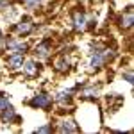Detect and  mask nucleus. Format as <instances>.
<instances>
[{"label":"nucleus","mask_w":134,"mask_h":134,"mask_svg":"<svg viewBox=\"0 0 134 134\" xmlns=\"http://www.w3.org/2000/svg\"><path fill=\"white\" fill-rule=\"evenodd\" d=\"M116 57V50L107 47V45H95L90 50V59H88V72L97 73L104 70L109 63Z\"/></svg>","instance_id":"nucleus-1"},{"label":"nucleus","mask_w":134,"mask_h":134,"mask_svg":"<svg viewBox=\"0 0 134 134\" xmlns=\"http://www.w3.org/2000/svg\"><path fill=\"white\" fill-rule=\"evenodd\" d=\"M52 54H54V40L52 38H43L34 45L32 48V55L38 59V61H47L50 59Z\"/></svg>","instance_id":"nucleus-2"},{"label":"nucleus","mask_w":134,"mask_h":134,"mask_svg":"<svg viewBox=\"0 0 134 134\" xmlns=\"http://www.w3.org/2000/svg\"><path fill=\"white\" fill-rule=\"evenodd\" d=\"M27 105L32 109H43V111H50L54 105V98L50 97V93L40 91L36 95H32L31 100H27Z\"/></svg>","instance_id":"nucleus-3"},{"label":"nucleus","mask_w":134,"mask_h":134,"mask_svg":"<svg viewBox=\"0 0 134 134\" xmlns=\"http://www.w3.org/2000/svg\"><path fill=\"white\" fill-rule=\"evenodd\" d=\"M4 50L7 52V54H27V52H31V45L27 41H23V40H20V38L5 36Z\"/></svg>","instance_id":"nucleus-4"},{"label":"nucleus","mask_w":134,"mask_h":134,"mask_svg":"<svg viewBox=\"0 0 134 134\" xmlns=\"http://www.w3.org/2000/svg\"><path fill=\"white\" fill-rule=\"evenodd\" d=\"M70 21H72V29L75 32H84L88 29V13L82 7H75L70 13Z\"/></svg>","instance_id":"nucleus-5"},{"label":"nucleus","mask_w":134,"mask_h":134,"mask_svg":"<svg viewBox=\"0 0 134 134\" xmlns=\"http://www.w3.org/2000/svg\"><path fill=\"white\" fill-rule=\"evenodd\" d=\"M73 68V59L72 55L68 54V52H59L57 55H55V59H54V70L57 73H70Z\"/></svg>","instance_id":"nucleus-6"},{"label":"nucleus","mask_w":134,"mask_h":134,"mask_svg":"<svg viewBox=\"0 0 134 134\" xmlns=\"http://www.w3.org/2000/svg\"><path fill=\"white\" fill-rule=\"evenodd\" d=\"M20 72L25 79H36V77L41 73V61H38L36 57L23 59V64H21Z\"/></svg>","instance_id":"nucleus-7"},{"label":"nucleus","mask_w":134,"mask_h":134,"mask_svg":"<svg viewBox=\"0 0 134 134\" xmlns=\"http://www.w3.org/2000/svg\"><path fill=\"white\" fill-rule=\"evenodd\" d=\"M36 31V23L31 16H23L18 23L13 25V32L18 36V38H25V36H31L32 32Z\"/></svg>","instance_id":"nucleus-8"},{"label":"nucleus","mask_w":134,"mask_h":134,"mask_svg":"<svg viewBox=\"0 0 134 134\" xmlns=\"http://www.w3.org/2000/svg\"><path fill=\"white\" fill-rule=\"evenodd\" d=\"M54 131L55 132H66V134H72V132H79V124L73 120L72 116H61L59 120H55L54 124Z\"/></svg>","instance_id":"nucleus-9"},{"label":"nucleus","mask_w":134,"mask_h":134,"mask_svg":"<svg viewBox=\"0 0 134 134\" xmlns=\"http://www.w3.org/2000/svg\"><path fill=\"white\" fill-rule=\"evenodd\" d=\"M134 23V14H132V7H127V9L116 18V25L122 29V31H131Z\"/></svg>","instance_id":"nucleus-10"},{"label":"nucleus","mask_w":134,"mask_h":134,"mask_svg":"<svg viewBox=\"0 0 134 134\" xmlns=\"http://www.w3.org/2000/svg\"><path fill=\"white\" fill-rule=\"evenodd\" d=\"M25 59V54H7L5 57V66L9 72H20L21 64Z\"/></svg>","instance_id":"nucleus-11"},{"label":"nucleus","mask_w":134,"mask_h":134,"mask_svg":"<svg viewBox=\"0 0 134 134\" xmlns=\"http://www.w3.org/2000/svg\"><path fill=\"white\" fill-rule=\"evenodd\" d=\"M20 120H21L20 114L16 113V109H14L13 105H9V107H5V109H2V111H0V122H2V124H5V125L18 124Z\"/></svg>","instance_id":"nucleus-12"},{"label":"nucleus","mask_w":134,"mask_h":134,"mask_svg":"<svg viewBox=\"0 0 134 134\" xmlns=\"http://www.w3.org/2000/svg\"><path fill=\"white\" fill-rule=\"evenodd\" d=\"M73 90H61V91L55 93V97H54V102L59 104L61 107H72V102H73Z\"/></svg>","instance_id":"nucleus-13"},{"label":"nucleus","mask_w":134,"mask_h":134,"mask_svg":"<svg viewBox=\"0 0 134 134\" xmlns=\"http://www.w3.org/2000/svg\"><path fill=\"white\" fill-rule=\"evenodd\" d=\"M98 93H100V86L97 84H86V86H82L81 90H79V95L82 97V98H91V100H95L97 97H98Z\"/></svg>","instance_id":"nucleus-14"},{"label":"nucleus","mask_w":134,"mask_h":134,"mask_svg":"<svg viewBox=\"0 0 134 134\" xmlns=\"http://www.w3.org/2000/svg\"><path fill=\"white\" fill-rule=\"evenodd\" d=\"M21 5L29 13H36L43 7V0H21Z\"/></svg>","instance_id":"nucleus-15"},{"label":"nucleus","mask_w":134,"mask_h":134,"mask_svg":"<svg viewBox=\"0 0 134 134\" xmlns=\"http://www.w3.org/2000/svg\"><path fill=\"white\" fill-rule=\"evenodd\" d=\"M9 105H11V102H9V98H7V95L0 93V111L5 109V107H9Z\"/></svg>","instance_id":"nucleus-16"},{"label":"nucleus","mask_w":134,"mask_h":134,"mask_svg":"<svg viewBox=\"0 0 134 134\" xmlns=\"http://www.w3.org/2000/svg\"><path fill=\"white\" fill-rule=\"evenodd\" d=\"M36 132H54V125L52 124H47V125H41V127H38L36 129Z\"/></svg>","instance_id":"nucleus-17"},{"label":"nucleus","mask_w":134,"mask_h":134,"mask_svg":"<svg viewBox=\"0 0 134 134\" xmlns=\"http://www.w3.org/2000/svg\"><path fill=\"white\" fill-rule=\"evenodd\" d=\"M122 77H124L125 81L129 84H132V81H134V77H132V72L131 70H127V72H122Z\"/></svg>","instance_id":"nucleus-18"},{"label":"nucleus","mask_w":134,"mask_h":134,"mask_svg":"<svg viewBox=\"0 0 134 134\" xmlns=\"http://www.w3.org/2000/svg\"><path fill=\"white\" fill-rule=\"evenodd\" d=\"M4 45H5V36L0 32V50H4Z\"/></svg>","instance_id":"nucleus-19"}]
</instances>
